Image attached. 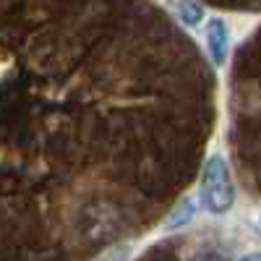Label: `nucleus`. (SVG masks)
Returning <instances> with one entry per match:
<instances>
[{"instance_id":"f257e3e1","label":"nucleus","mask_w":261,"mask_h":261,"mask_svg":"<svg viewBox=\"0 0 261 261\" xmlns=\"http://www.w3.org/2000/svg\"><path fill=\"white\" fill-rule=\"evenodd\" d=\"M235 204V183L227 162L214 154L206 160L201 172V206L212 214H225Z\"/></svg>"},{"instance_id":"f03ea898","label":"nucleus","mask_w":261,"mask_h":261,"mask_svg":"<svg viewBox=\"0 0 261 261\" xmlns=\"http://www.w3.org/2000/svg\"><path fill=\"white\" fill-rule=\"evenodd\" d=\"M206 47L214 65H225L230 55V29L222 18H212L206 24Z\"/></svg>"},{"instance_id":"7ed1b4c3","label":"nucleus","mask_w":261,"mask_h":261,"mask_svg":"<svg viewBox=\"0 0 261 261\" xmlns=\"http://www.w3.org/2000/svg\"><path fill=\"white\" fill-rule=\"evenodd\" d=\"M196 217V204L191 201V199H183L178 206H175V212H172L170 217H167V227L170 230H175V227H183V225H188L191 220Z\"/></svg>"},{"instance_id":"20e7f679","label":"nucleus","mask_w":261,"mask_h":261,"mask_svg":"<svg viewBox=\"0 0 261 261\" xmlns=\"http://www.w3.org/2000/svg\"><path fill=\"white\" fill-rule=\"evenodd\" d=\"M175 11L188 27L201 24V18H204V8L199 3H193V0H175Z\"/></svg>"},{"instance_id":"39448f33","label":"nucleus","mask_w":261,"mask_h":261,"mask_svg":"<svg viewBox=\"0 0 261 261\" xmlns=\"http://www.w3.org/2000/svg\"><path fill=\"white\" fill-rule=\"evenodd\" d=\"M251 225L261 232V212H253V214H251Z\"/></svg>"},{"instance_id":"423d86ee","label":"nucleus","mask_w":261,"mask_h":261,"mask_svg":"<svg viewBox=\"0 0 261 261\" xmlns=\"http://www.w3.org/2000/svg\"><path fill=\"white\" fill-rule=\"evenodd\" d=\"M238 261H261V251H253V253H248V256H243V258H238Z\"/></svg>"},{"instance_id":"0eeeda50","label":"nucleus","mask_w":261,"mask_h":261,"mask_svg":"<svg viewBox=\"0 0 261 261\" xmlns=\"http://www.w3.org/2000/svg\"><path fill=\"white\" fill-rule=\"evenodd\" d=\"M248 8H261V0H246Z\"/></svg>"}]
</instances>
